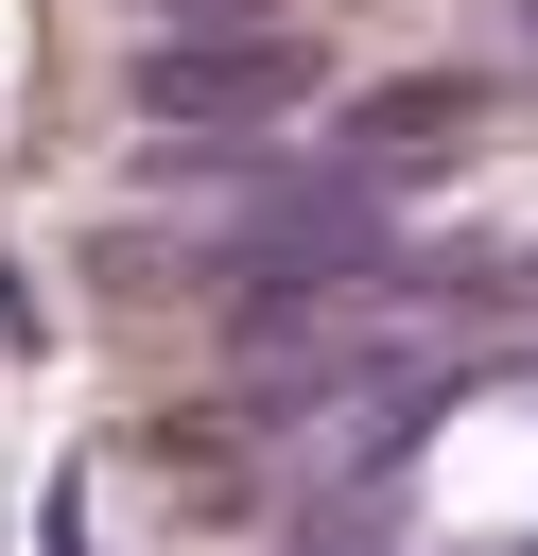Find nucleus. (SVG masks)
<instances>
[{"label": "nucleus", "instance_id": "obj_1", "mask_svg": "<svg viewBox=\"0 0 538 556\" xmlns=\"http://www.w3.org/2000/svg\"><path fill=\"white\" fill-rule=\"evenodd\" d=\"M295 104H312V52L295 35H243L226 17V35H156L139 52V122H174V139H278Z\"/></svg>", "mask_w": 538, "mask_h": 556}, {"label": "nucleus", "instance_id": "obj_2", "mask_svg": "<svg viewBox=\"0 0 538 556\" xmlns=\"http://www.w3.org/2000/svg\"><path fill=\"white\" fill-rule=\"evenodd\" d=\"M451 139H469V87H451V70H417V87H364V104H347L330 174H347V191H399V174H434Z\"/></svg>", "mask_w": 538, "mask_h": 556}]
</instances>
